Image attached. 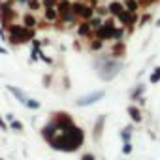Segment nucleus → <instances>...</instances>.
Segmentation results:
<instances>
[{
    "instance_id": "nucleus-1",
    "label": "nucleus",
    "mask_w": 160,
    "mask_h": 160,
    "mask_svg": "<svg viewBox=\"0 0 160 160\" xmlns=\"http://www.w3.org/2000/svg\"><path fill=\"white\" fill-rule=\"evenodd\" d=\"M40 136L42 139L53 149V151H58V152H77L85 145V130L77 124H72V126H58L55 124L53 121H47L42 128H40Z\"/></svg>"
},
{
    "instance_id": "nucleus-2",
    "label": "nucleus",
    "mask_w": 160,
    "mask_h": 160,
    "mask_svg": "<svg viewBox=\"0 0 160 160\" xmlns=\"http://www.w3.org/2000/svg\"><path fill=\"white\" fill-rule=\"evenodd\" d=\"M92 66H94V72H96V75H98L100 81L109 83V81H113V79L122 72L124 62L113 58L109 53H100V55L94 57Z\"/></svg>"
},
{
    "instance_id": "nucleus-3",
    "label": "nucleus",
    "mask_w": 160,
    "mask_h": 160,
    "mask_svg": "<svg viewBox=\"0 0 160 160\" xmlns=\"http://www.w3.org/2000/svg\"><path fill=\"white\" fill-rule=\"evenodd\" d=\"M6 34H8V43L12 47H19V45L28 43L36 38V28H25L23 25L12 23L6 28Z\"/></svg>"
},
{
    "instance_id": "nucleus-4",
    "label": "nucleus",
    "mask_w": 160,
    "mask_h": 160,
    "mask_svg": "<svg viewBox=\"0 0 160 160\" xmlns=\"http://www.w3.org/2000/svg\"><path fill=\"white\" fill-rule=\"evenodd\" d=\"M17 19V10H13V2L10 0H0V25L8 28Z\"/></svg>"
},
{
    "instance_id": "nucleus-5",
    "label": "nucleus",
    "mask_w": 160,
    "mask_h": 160,
    "mask_svg": "<svg viewBox=\"0 0 160 160\" xmlns=\"http://www.w3.org/2000/svg\"><path fill=\"white\" fill-rule=\"evenodd\" d=\"M72 13L79 21H91L94 17V6L81 2V0H75V2H72Z\"/></svg>"
},
{
    "instance_id": "nucleus-6",
    "label": "nucleus",
    "mask_w": 160,
    "mask_h": 160,
    "mask_svg": "<svg viewBox=\"0 0 160 160\" xmlns=\"http://www.w3.org/2000/svg\"><path fill=\"white\" fill-rule=\"evenodd\" d=\"M115 27H117V25H115V17H108V19H104L102 27L92 32V38L102 40V42H111V36H113Z\"/></svg>"
},
{
    "instance_id": "nucleus-7",
    "label": "nucleus",
    "mask_w": 160,
    "mask_h": 160,
    "mask_svg": "<svg viewBox=\"0 0 160 160\" xmlns=\"http://www.w3.org/2000/svg\"><path fill=\"white\" fill-rule=\"evenodd\" d=\"M106 96V91H92V92H89V94H83V96H79L77 100H75V106L77 108H89V106H94L96 102H100L102 98Z\"/></svg>"
},
{
    "instance_id": "nucleus-8",
    "label": "nucleus",
    "mask_w": 160,
    "mask_h": 160,
    "mask_svg": "<svg viewBox=\"0 0 160 160\" xmlns=\"http://www.w3.org/2000/svg\"><path fill=\"white\" fill-rule=\"evenodd\" d=\"M49 121H53V122L58 124V126H72V124H75L72 113H68V111H64V109H55V111H51V113H49Z\"/></svg>"
},
{
    "instance_id": "nucleus-9",
    "label": "nucleus",
    "mask_w": 160,
    "mask_h": 160,
    "mask_svg": "<svg viewBox=\"0 0 160 160\" xmlns=\"http://www.w3.org/2000/svg\"><path fill=\"white\" fill-rule=\"evenodd\" d=\"M106 122H108V115L100 113V115L96 117V121H94V124H92V132H91V138H92L94 143H100V141H102V136H104V132H106Z\"/></svg>"
},
{
    "instance_id": "nucleus-10",
    "label": "nucleus",
    "mask_w": 160,
    "mask_h": 160,
    "mask_svg": "<svg viewBox=\"0 0 160 160\" xmlns=\"http://www.w3.org/2000/svg\"><path fill=\"white\" fill-rule=\"evenodd\" d=\"M6 91H8V92H10V94L19 102V104H23V106H25V104H27V100L30 98V96H28L21 87H17V85H6Z\"/></svg>"
},
{
    "instance_id": "nucleus-11",
    "label": "nucleus",
    "mask_w": 160,
    "mask_h": 160,
    "mask_svg": "<svg viewBox=\"0 0 160 160\" xmlns=\"http://www.w3.org/2000/svg\"><path fill=\"white\" fill-rule=\"evenodd\" d=\"M109 55L117 60H122L126 57V43L124 42H113V45L109 49Z\"/></svg>"
},
{
    "instance_id": "nucleus-12",
    "label": "nucleus",
    "mask_w": 160,
    "mask_h": 160,
    "mask_svg": "<svg viewBox=\"0 0 160 160\" xmlns=\"http://www.w3.org/2000/svg\"><path fill=\"white\" fill-rule=\"evenodd\" d=\"M126 113H128V117H130V121H132L134 124L143 122V113H141V108H139V106L130 104V106L126 108Z\"/></svg>"
},
{
    "instance_id": "nucleus-13",
    "label": "nucleus",
    "mask_w": 160,
    "mask_h": 160,
    "mask_svg": "<svg viewBox=\"0 0 160 160\" xmlns=\"http://www.w3.org/2000/svg\"><path fill=\"white\" fill-rule=\"evenodd\" d=\"M145 91H147V85H145V83H138V85L128 92V100H130L132 104H136L139 98H143V96H145Z\"/></svg>"
},
{
    "instance_id": "nucleus-14",
    "label": "nucleus",
    "mask_w": 160,
    "mask_h": 160,
    "mask_svg": "<svg viewBox=\"0 0 160 160\" xmlns=\"http://www.w3.org/2000/svg\"><path fill=\"white\" fill-rule=\"evenodd\" d=\"M57 13H58V19H66L68 15H72V2L70 0H60L57 2Z\"/></svg>"
},
{
    "instance_id": "nucleus-15",
    "label": "nucleus",
    "mask_w": 160,
    "mask_h": 160,
    "mask_svg": "<svg viewBox=\"0 0 160 160\" xmlns=\"http://www.w3.org/2000/svg\"><path fill=\"white\" fill-rule=\"evenodd\" d=\"M77 36L81 38V40H89V38H92V30H91V25H89V21H81V23H77Z\"/></svg>"
},
{
    "instance_id": "nucleus-16",
    "label": "nucleus",
    "mask_w": 160,
    "mask_h": 160,
    "mask_svg": "<svg viewBox=\"0 0 160 160\" xmlns=\"http://www.w3.org/2000/svg\"><path fill=\"white\" fill-rule=\"evenodd\" d=\"M108 12H109V15L111 17H119L122 12H124V4L122 2H119V0H111V2L108 4Z\"/></svg>"
},
{
    "instance_id": "nucleus-17",
    "label": "nucleus",
    "mask_w": 160,
    "mask_h": 160,
    "mask_svg": "<svg viewBox=\"0 0 160 160\" xmlns=\"http://www.w3.org/2000/svg\"><path fill=\"white\" fill-rule=\"evenodd\" d=\"M104 45H106V42H102V40H96V38H89L87 40V49L91 53H100L104 49Z\"/></svg>"
},
{
    "instance_id": "nucleus-18",
    "label": "nucleus",
    "mask_w": 160,
    "mask_h": 160,
    "mask_svg": "<svg viewBox=\"0 0 160 160\" xmlns=\"http://www.w3.org/2000/svg\"><path fill=\"white\" fill-rule=\"evenodd\" d=\"M25 28H36L38 27V19L34 17V13H30V12H27L25 15H23V23H21Z\"/></svg>"
},
{
    "instance_id": "nucleus-19",
    "label": "nucleus",
    "mask_w": 160,
    "mask_h": 160,
    "mask_svg": "<svg viewBox=\"0 0 160 160\" xmlns=\"http://www.w3.org/2000/svg\"><path fill=\"white\" fill-rule=\"evenodd\" d=\"M132 134H134V124H128L119 132V138L122 143H128V141H132Z\"/></svg>"
},
{
    "instance_id": "nucleus-20",
    "label": "nucleus",
    "mask_w": 160,
    "mask_h": 160,
    "mask_svg": "<svg viewBox=\"0 0 160 160\" xmlns=\"http://www.w3.org/2000/svg\"><path fill=\"white\" fill-rule=\"evenodd\" d=\"M43 21H47L49 25H51V23H57V21H58L57 10H55V8H45V10H43Z\"/></svg>"
},
{
    "instance_id": "nucleus-21",
    "label": "nucleus",
    "mask_w": 160,
    "mask_h": 160,
    "mask_svg": "<svg viewBox=\"0 0 160 160\" xmlns=\"http://www.w3.org/2000/svg\"><path fill=\"white\" fill-rule=\"evenodd\" d=\"M124 36H126V28H124L122 25H117L115 30H113L111 42H124Z\"/></svg>"
},
{
    "instance_id": "nucleus-22",
    "label": "nucleus",
    "mask_w": 160,
    "mask_h": 160,
    "mask_svg": "<svg viewBox=\"0 0 160 160\" xmlns=\"http://www.w3.org/2000/svg\"><path fill=\"white\" fill-rule=\"evenodd\" d=\"M124 10L128 12V13H138L141 8H139V4H138V0H124Z\"/></svg>"
},
{
    "instance_id": "nucleus-23",
    "label": "nucleus",
    "mask_w": 160,
    "mask_h": 160,
    "mask_svg": "<svg viewBox=\"0 0 160 160\" xmlns=\"http://www.w3.org/2000/svg\"><path fill=\"white\" fill-rule=\"evenodd\" d=\"M149 83H151V85H156V83H160V66L152 68V72L149 73Z\"/></svg>"
},
{
    "instance_id": "nucleus-24",
    "label": "nucleus",
    "mask_w": 160,
    "mask_h": 160,
    "mask_svg": "<svg viewBox=\"0 0 160 160\" xmlns=\"http://www.w3.org/2000/svg\"><path fill=\"white\" fill-rule=\"evenodd\" d=\"M8 126H10V130H13V132H17V134H21V132L25 130V124H23L19 119H13V121H12Z\"/></svg>"
},
{
    "instance_id": "nucleus-25",
    "label": "nucleus",
    "mask_w": 160,
    "mask_h": 160,
    "mask_svg": "<svg viewBox=\"0 0 160 160\" xmlns=\"http://www.w3.org/2000/svg\"><path fill=\"white\" fill-rule=\"evenodd\" d=\"M27 8H28V12H30V13H34V12L42 10V0H28V2H27Z\"/></svg>"
},
{
    "instance_id": "nucleus-26",
    "label": "nucleus",
    "mask_w": 160,
    "mask_h": 160,
    "mask_svg": "<svg viewBox=\"0 0 160 160\" xmlns=\"http://www.w3.org/2000/svg\"><path fill=\"white\" fill-rule=\"evenodd\" d=\"M102 23H104V19L102 17H98V15H94L91 21H89V25H91V30L94 32V30H98L100 27H102Z\"/></svg>"
},
{
    "instance_id": "nucleus-27",
    "label": "nucleus",
    "mask_w": 160,
    "mask_h": 160,
    "mask_svg": "<svg viewBox=\"0 0 160 160\" xmlns=\"http://www.w3.org/2000/svg\"><path fill=\"white\" fill-rule=\"evenodd\" d=\"M25 108H28V109H32V111H38V109L42 108V104H40L36 98H28L27 104H25Z\"/></svg>"
},
{
    "instance_id": "nucleus-28",
    "label": "nucleus",
    "mask_w": 160,
    "mask_h": 160,
    "mask_svg": "<svg viewBox=\"0 0 160 160\" xmlns=\"http://www.w3.org/2000/svg\"><path fill=\"white\" fill-rule=\"evenodd\" d=\"M94 15H98V17H102V19H104V15H109L108 6H94Z\"/></svg>"
},
{
    "instance_id": "nucleus-29",
    "label": "nucleus",
    "mask_w": 160,
    "mask_h": 160,
    "mask_svg": "<svg viewBox=\"0 0 160 160\" xmlns=\"http://www.w3.org/2000/svg\"><path fill=\"white\" fill-rule=\"evenodd\" d=\"M132 151H134V145H132V141H128V143H122V147H121V152H122L124 156L132 154Z\"/></svg>"
},
{
    "instance_id": "nucleus-30",
    "label": "nucleus",
    "mask_w": 160,
    "mask_h": 160,
    "mask_svg": "<svg viewBox=\"0 0 160 160\" xmlns=\"http://www.w3.org/2000/svg\"><path fill=\"white\" fill-rule=\"evenodd\" d=\"M151 19H152V15H151V13H145V15H141V17H139V21H138V27H145V25H147Z\"/></svg>"
},
{
    "instance_id": "nucleus-31",
    "label": "nucleus",
    "mask_w": 160,
    "mask_h": 160,
    "mask_svg": "<svg viewBox=\"0 0 160 160\" xmlns=\"http://www.w3.org/2000/svg\"><path fill=\"white\" fill-rule=\"evenodd\" d=\"M158 0H138V4H139V8H151L152 4H156Z\"/></svg>"
},
{
    "instance_id": "nucleus-32",
    "label": "nucleus",
    "mask_w": 160,
    "mask_h": 160,
    "mask_svg": "<svg viewBox=\"0 0 160 160\" xmlns=\"http://www.w3.org/2000/svg\"><path fill=\"white\" fill-rule=\"evenodd\" d=\"M45 8H57V0H42V10Z\"/></svg>"
},
{
    "instance_id": "nucleus-33",
    "label": "nucleus",
    "mask_w": 160,
    "mask_h": 160,
    "mask_svg": "<svg viewBox=\"0 0 160 160\" xmlns=\"http://www.w3.org/2000/svg\"><path fill=\"white\" fill-rule=\"evenodd\" d=\"M42 83H43V87H51V83H53V73L43 75V77H42Z\"/></svg>"
},
{
    "instance_id": "nucleus-34",
    "label": "nucleus",
    "mask_w": 160,
    "mask_h": 160,
    "mask_svg": "<svg viewBox=\"0 0 160 160\" xmlns=\"http://www.w3.org/2000/svg\"><path fill=\"white\" fill-rule=\"evenodd\" d=\"M0 130H2V132H8L10 130V126H8V122H6V119L2 115H0Z\"/></svg>"
},
{
    "instance_id": "nucleus-35",
    "label": "nucleus",
    "mask_w": 160,
    "mask_h": 160,
    "mask_svg": "<svg viewBox=\"0 0 160 160\" xmlns=\"http://www.w3.org/2000/svg\"><path fill=\"white\" fill-rule=\"evenodd\" d=\"M79 160H96V154L94 152H83Z\"/></svg>"
},
{
    "instance_id": "nucleus-36",
    "label": "nucleus",
    "mask_w": 160,
    "mask_h": 160,
    "mask_svg": "<svg viewBox=\"0 0 160 160\" xmlns=\"http://www.w3.org/2000/svg\"><path fill=\"white\" fill-rule=\"evenodd\" d=\"M0 40H2V42H8V34H6V28H4L2 25H0Z\"/></svg>"
},
{
    "instance_id": "nucleus-37",
    "label": "nucleus",
    "mask_w": 160,
    "mask_h": 160,
    "mask_svg": "<svg viewBox=\"0 0 160 160\" xmlns=\"http://www.w3.org/2000/svg\"><path fill=\"white\" fill-rule=\"evenodd\" d=\"M36 28H40V30H45V28H49V23L42 19V21H38V27H36Z\"/></svg>"
},
{
    "instance_id": "nucleus-38",
    "label": "nucleus",
    "mask_w": 160,
    "mask_h": 160,
    "mask_svg": "<svg viewBox=\"0 0 160 160\" xmlns=\"http://www.w3.org/2000/svg\"><path fill=\"white\" fill-rule=\"evenodd\" d=\"M4 119H6V122L10 124V122H12V121L15 119V115H13V113H6V117H4Z\"/></svg>"
},
{
    "instance_id": "nucleus-39",
    "label": "nucleus",
    "mask_w": 160,
    "mask_h": 160,
    "mask_svg": "<svg viewBox=\"0 0 160 160\" xmlns=\"http://www.w3.org/2000/svg\"><path fill=\"white\" fill-rule=\"evenodd\" d=\"M145 104H147V98H145V96H143V98H139V100L136 102V106H145Z\"/></svg>"
},
{
    "instance_id": "nucleus-40",
    "label": "nucleus",
    "mask_w": 160,
    "mask_h": 160,
    "mask_svg": "<svg viewBox=\"0 0 160 160\" xmlns=\"http://www.w3.org/2000/svg\"><path fill=\"white\" fill-rule=\"evenodd\" d=\"M81 2H87V4H91V6H96L98 0H81Z\"/></svg>"
},
{
    "instance_id": "nucleus-41",
    "label": "nucleus",
    "mask_w": 160,
    "mask_h": 160,
    "mask_svg": "<svg viewBox=\"0 0 160 160\" xmlns=\"http://www.w3.org/2000/svg\"><path fill=\"white\" fill-rule=\"evenodd\" d=\"M0 55H8V49H6V47H2V45H0Z\"/></svg>"
},
{
    "instance_id": "nucleus-42",
    "label": "nucleus",
    "mask_w": 160,
    "mask_h": 160,
    "mask_svg": "<svg viewBox=\"0 0 160 160\" xmlns=\"http://www.w3.org/2000/svg\"><path fill=\"white\" fill-rule=\"evenodd\" d=\"M73 47H75L77 51H81V43H79V42H73Z\"/></svg>"
},
{
    "instance_id": "nucleus-43",
    "label": "nucleus",
    "mask_w": 160,
    "mask_h": 160,
    "mask_svg": "<svg viewBox=\"0 0 160 160\" xmlns=\"http://www.w3.org/2000/svg\"><path fill=\"white\" fill-rule=\"evenodd\" d=\"M13 2H17V4H27L28 0H13Z\"/></svg>"
},
{
    "instance_id": "nucleus-44",
    "label": "nucleus",
    "mask_w": 160,
    "mask_h": 160,
    "mask_svg": "<svg viewBox=\"0 0 160 160\" xmlns=\"http://www.w3.org/2000/svg\"><path fill=\"white\" fill-rule=\"evenodd\" d=\"M156 27H160V19H158V21H156Z\"/></svg>"
},
{
    "instance_id": "nucleus-45",
    "label": "nucleus",
    "mask_w": 160,
    "mask_h": 160,
    "mask_svg": "<svg viewBox=\"0 0 160 160\" xmlns=\"http://www.w3.org/2000/svg\"><path fill=\"white\" fill-rule=\"evenodd\" d=\"M0 160H6V158H2V156H0Z\"/></svg>"
},
{
    "instance_id": "nucleus-46",
    "label": "nucleus",
    "mask_w": 160,
    "mask_h": 160,
    "mask_svg": "<svg viewBox=\"0 0 160 160\" xmlns=\"http://www.w3.org/2000/svg\"><path fill=\"white\" fill-rule=\"evenodd\" d=\"M57 2H60V0H57Z\"/></svg>"
}]
</instances>
